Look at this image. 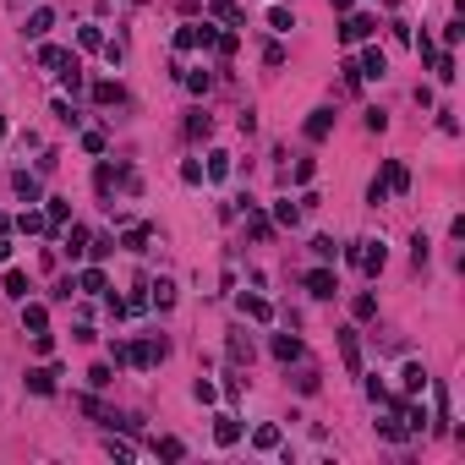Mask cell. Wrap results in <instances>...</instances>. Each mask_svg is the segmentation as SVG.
Listing matches in <instances>:
<instances>
[{
	"instance_id": "cell-1",
	"label": "cell",
	"mask_w": 465,
	"mask_h": 465,
	"mask_svg": "<svg viewBox=\"0 0 465 465\" xmlns=\"http://www.w3.org/2000/svg\"><path fill=\"white\" fill-rule=\"evenodd\" d=\"M351 263H356V269H367V274H383V263H389V247H383V241H356V247H351Z\"/></svg>"
},
{
	"instance_id": "cell-2",
	"label": "cell",
	"mask_w": 465,
	"mask_h": 465,
	"mask_svg": "<svg viewBox=\"0 0 465 465\" xmlns=\"http://www.w3.org/2000/svg\"><path fill=\"white\" fill-rule=\"evenodd\" d=\"M372 33H378V17H372V11H351L345 28H339V39H345V44H361V39H372Z\"/></svg>"
},
{
	"instance_id": "cell-3",
	"label": "cell",
	"mask_w": 465,
	"mask_h": 465,
	"mask_svg": "<svg viewBox=\"0 0 465 465\" xmlns=\"http://www.w3.org/2000/svg\"><path fill=\"white\" fill-rule=\"evenodd\" d=\"M307 290H312V296H317V301H329V296H334V290H339V279H334V269H329V263H317L312 274H307Z\"/></svg>"
},
{
	"instance_id": "cell-4",
	"label": "cell",
	"mask_w": 465,
	"mask_h": 465,
	"mask_svg": "<svg viewBox=\"0 0 465 465\" xmlns=\"http://www.w3.org/2000/svg\"><path fill=\"white\" fill-rule=\"evenodd\" d=\"M339 356H345V372H361V345H356V329H339Z\"/></svg>"
},
{
	"instance_id": "cell-5",
	"label": "cell",
	"mask_w": 465,
	"mask_h": 465,
	"mask_svg": "<svg viewBox=\"0 0 465 465\" xmlns=\"http://www.w3.org/2000/svg\"><path fill=\"white\" fill-rule=\"evenodd\" d=\"M383 187H389V192H400V197H405V192H411V170H405L400 159H389V165H383Z\"/></svg>"
},
{
	"instance_id": "cell-6",
	"label": "cell",
	"mask_w": 465,
	"mask_h": 465,
	"mask_svg": "<svg viewBox=\"0 0 465 465\" xmlns=\"http://www.w3.org/2000/svg\"><path fill=\"white\" fill-rule=\"evenodd\" d=\"M55 378H61V367H33V372H28V389H33V394H55Z\"/></svg>"
},
{
	"instance_id": "cell-7",
	"label": "cell",
	"mask_w": 465,
	"mask_h": 465,
	"mask_svg": "<svg viewBox=\"0 0 465 465\" xmlns=\"http://www.w3.org/2000/svg\"><path fill=\"white\" fill-rule=\"evenodd\" d=\"M208 11H213V17H219V22H225V28H247V11H241L235 0H213Z\"/></svg>"
},
{
	"instance_id": "cell-8",
	"label": "cell",
	"mask_w": 465,
	"mask_h": 465,
	"mask_svg": "<svg viewBox=\"0 0 465 465\" xmlns=\"http://www.w3.org/2000/svg\"><path fill=\"white\" fill-rule=\"evenodd\" d=\"M329 131H334V110H312V115H307V137H312V143H323Z\"/></svg>"
},
{
	"instance_id": "cell-9",
	"label": "cell",
	"mask_w": 465,
	"mask_h": 465,
	"mask_svg": "<svg viewBox=\"0 0 465 465\" xmlns=\"http://www.w3.org/2000/svg\"><path fill=\"white\" fill-rule=\"evenodd\" d=\"M383 71H389V61H383V49H367V55H361V66H356V77H367V83H378Z\"/></svg>"
},
{
	"instance_id": "cell-10",
	"label": "cell",
	"mask_w": 465,
	"mask_h": 465,
	"mask_svg": "<svg viewBox=\"0 0 465 465\" xmlns=\"http://www.w3.org/2000/svg\"><path fill=\"white\" fill-rule=\"evenodd\" d=\"M213 438H219V449L241 444V422H235V416H213Z\"/></svg>"
},
{
	"instance_id": "cell-11",
	"label": "cell",
	"mask_w": 465,
	"mask_h": 465,
	"mask_svg": "<svg viewBox=\"0 0 465 465\" xmlns=\"http://www.w3.org/2000/svg\"><path fill=\"white\" fill-rule=\"evenodd\" d=\"M400 383H405V394H422V389H427V367H422V361H405Z\"/></svg>"
},
{
	"instance_id": "cell-12",
	"label": "cell",
	"mask_w": 465,
	"mask_h": 465,
	"mask_svg": "<svg viewBox=\"0 0 465 465\" xmlns=\"http://www.w3.org/2000/svg\"><path fill=\"white\" fill-rule=\"evenodd\" d=\"M22 323H28L33 334H44V329H49V307H44V301H28V307H22Z\"/></svg>"
},
{
	"instance_id": "cell-13",
	"label": "cell",
	"mask_w": 465,
	"mask_h": 465,
	"mask_svg": "<svg viewBox=\"0 0 465 465\" xmlns=\"http://www.w3.org/2000/svg\"><path fill=\"white\" fill-rule=\"evenodd\" d=\"M77 290H83V296H99V290H110L105 269H83V274H77Z\"/></svg>"
},
{
	"instance_id": "cell-14",
	"label": "cell",
	"mask_w": 465,
	"mask_h": 465,
	"mask_svg": "<svg viewBox=\"0 0 465 465\" xmlns=\"http://www.w3.org/2000/svg\"><path fill=\"white\" fill-rule=\"evenodd\" d=\"M11 187H17V197H22V203H39V175L17 170V175H11Z\"/></svg>"
},
{
	"instance_id": "cell-15",
	"label": "cell",
	"mask_w": 465,
	"mask_h": 465,
	"mask_svg": "<svg viewBox=\"0 0 465 465\" xmlns=\"http://www.w3.org/2000/svg\"><path fill=\"white\" fill-rule=\"evenodd\" d=\"M49 28H55V11H49V6H39V11L28 17V39H44Z\"/></svg>"
},
{
	"instance_id": "cell-16",
	"label": "cell",
	"mask_w": 465,
	"mask_h": 465,
	"mask_svg": "<svg viewBox=\"0 0 465 465\" xmlns=\"http://www.w3.org/2000/svg\"><path fill=\"white\" fill-rule=\"evenodd\" d=\"M241 312L252 317V323H269V317H274V307H269L263 296H241Z\"/></svg>"
},
{
	"instance_id": "cell-17",
	"label": "cell",
	"mask_w": 465,
	"mask_h": 465,
	"mask_svg": "<svg viewBox=\"0 0 465 465\" xmlns=\"http://www.w3.org/2000/svg\"><path fill=\"white\" fill-rule=\"evenodd\" d=\"M274 356L279 361H301V339L296 334H274Z\"/></svg>"
},
{
	"instance_id": "cell-18",
	"label": "cell",
	"mask_w": 465,
	"mask_h": 465,
	"mask_svg": "<svg viewBox=\"0 0 465 465\" xmlns=\"http://www.w3.org/2000/svg\"><path fill=\"white\" fill-rule=\"evenodd\" d=\"M269 28H274V33H290V28H296V11H290V6H269Z\"/></svg>"
},
{
	"instance_id": "cell-19",
	"label": "cell",
	"mask_w": 465,
	"mask_h": 465,
	"mask_svg": "<svg viewBox=\"0 0 465 465\" xmlns=\"http://www.w3.org/2000/svg\"><path fill=\"white\" fill-rule=\"evenodd\" d=\"M274 219L285 225V230H296V225H301V208L290 203V197H279V203H274Z\"/></svg>"
},
{
	"instance_id": "cell-20",
	"label": "cell",
	"mask_w": 465,
	"mask_h": 465,
	"mask_svg": "<svg viewBox=\"0 0 465 465\" xmlns=\"http://www.w3.org/2000/svg\"><path fill=\"white\" fill-rule=\"evenodd\" d=\"M61 252L71 257V263H77V257L88 252V230H83V225H71V235H66V247H61Z\"/></svg>"
},
{
	"instance_id": "cell-21",
	"label": "cell",
	"mask_w": 465,
	"mask_h": 465,
	"mask_svg": "<svg viewBox=\"0 0 465 465\" xmlns=\"http://www.w3.org/2000/svg\"><path fill=\"white\" fill-rule=\"evenodd\" d=\"M17 230H22V235H39V230H49V219H44V213H33V208H22V213H17Z\"/></svg>"
},
{
	"instance_id": "cell-22",
	"label": "cell",
	"mask_w": 465,
	"mask_h": 465,
	"mask_svg": "<svg viewBox=\"0 0 465 465\" xmlns=\"http://www.w3.org/2000/svg\"><path fill=\"white\" fill-rule=\"evenodd\" d=\"M148 290H153V307H159V312H170V307H175V285H170V279H159V285H148Z\"/></svg>"
},
{
	"instance_id": "cell-23",
	"label": "cell",
	"mask_w": 465,
	"mask_h": 465,
	"mask_svg": "<svg viewBox=\"0 0 465 465\" xmlns=\"http://www.w3.org/2000/svg\"><path fill=\"white\" fill-rule=\"evenodd\" d=\"M126 93H121V83H93V105H121Z\"/></svg>"
},
{
	"instance_id": "cell-24",
	"label": "cell",
	"mask_w": 465,
	"mask_h": 465,
	"mask_svg": "<svg viewBox=\"0 0 465 465\" xmlns=\"http://www.w3.org/2000/svg\"><path fill=\"white\" fill-rule=\"evenodd\" d=\"M44 203H49V213H44V219H49V230L71 219V203H66V197H44Z\"/></svg>"
},
{
	"instance_id": "cell-25",
	"label": "cell",
	"mask_w": 465,
	"mask_h": 465,
	"mask_svg": "<svg viewBox=\"0 0 465 465\" xmlns=\"http://www.w3.org/2000/svg\"><path fill=\"white\" fill-rule=\"evenodd\" d=\"M312 257H317V263H334V257H339L334 235H312Z\"/></svg>"
},
{
	"instance_id": "cell-26",
	"label": "cell",
	"mask_w": 465,
	"mask_h": 465,
	"mask_svg": "<svg viewBox=\"0 0 465 465\" xmlns=\"http://www.w3.org/2000/svg\"><path fill=\"white\" fill-rule=\"evenodd\" d=\"M6 296H11V301H28V274H22V269L6 274Z\"/></svg>"
},
{
	"instance_id": "cell-27",
	"label": "cell",
	"mask_w": 465,
	"mask_h": 465,
	"mask_svg": "<svg viewBox=\"0 0 465 465\" xmlns=\"http://www.w3.org/2000/svg\"><path fill=\"white\" fill-rule=\"evenodd\" d=\"M153 454H165V460H181V454H187V444H181V438H153Z\"/></svg>"
},
{
	"instance_id": "cell-28",
	"label": "cell",
	"mask_w": 465,
	"mask_h": 465,
	"mask_svg": "<svg viewBox=\"0 0 465 465\" xmlns=\"http://www.w3.org/2000/svg\"><path fill=\"white\" fill-rule=\"evenodd\" d=\"M252 444H257V449H279V427H274V422H263V427L252 432Z\"/></svg>"
},
{
	"instance_id": "cell-29",
	"label": "cell",
	"mask_w": 465,
	"mask_h": 465,
	"mask_svg": "<svg viewBox=\"0 0 465 465\" xmlns=\"http://www.w3.org/2000/svg\"><path fill=\"white\" fill-rule=\"evenodd\" d=\"M230 175V153H208V181H225Z\"/></svg>"
},
{
	"instance_id": "cell-30",
	"label": "cell",
	"mask_w": 465,
	"mask_h": 465,
	"mask_svg": "<svg viewBox=\"0 0 465 465\" xmlns=\"http://www.w3.org/2000/svg\"><path fill=\"white\" fill-rule=\"evenodd\" d=\"M427 427V411L422 405H405V432H422Z\"/></svg>"
},
{
	"instance_id": "cell-31",
	"label": "cell",
	"mask_w": 465,
	"mask_h": 465,
	"mask_svg": "<svg viewBox=\"0 0 465 465\" xmlns=\"http://www.w3.org/2000/svg\"><path fill=\"white\" fill-rule=\"evenodd\" d=\"M121 247H126V252H143V247H148V230H143V225L126 230V235H121Z\"/></svg>"
},
{
	"instance_id": "cell-32",
	"label": "cell",
	"mask_w": 465,
	"mask_h": 465,
	"mask_svg": "<svg viewBox=\"0 0 465 465\" xmlns=\"http://www.w3.org/2000/svg\"><path fill=\"white\" fill-rule=\"evenodd\" d=\"M39 61H44V66H55V71H61V66L71 61V55H66V49H55V44H44V49H39Z\"/></svg>"
},
{
	"instance_id": "cell-33",
	"label": "cell",
	"mask_w": 465,
	"mask_h": 465,
	"mask_svg": "<svg viewBox=\"0 0 465 465\" xmlns=\"http://www.w3.org/2000/svg\"><path fill=\"white\" fill-rule=\"evenodd\" d=\"M88 383H93V389H110V383H115V372L99 361V367H88Z\"/></svg>"
},
{
	"instance_id": "cell-34",
	"label": "cell",
	"mask_w": 465,
	"mask_h": 465,
	"mask_svg": "<svg viewBox=\"0 0 465 465\" xmlns=\"http://www.w3.org/2000/svg\"><path fill=\"white\" fill-rule=\"evenodd\" d=\"M378 432H383V438H394V444H400V438H405V422H394V416H383V422H378Z\"/></svg>"
},
{
	"instance_id": "cell-35",
	"label": "cell",
	"mask_w": 465,
	"mask_h": 465,
	"mask_svg": "<svg viewBox=\"0 0 465 465\" xmlns=\"http://www.w3.org/2000/svg\"><path fill=\"white\" fill-rule=\"evenodd\" d=\"M356 317H378V296H356V307H351Z\"/></svg>"
},
{
	"instance_id": "cell-36",
	"label": "cell",
	"mask_w": 465,
	"mask_h": 465,
	"mask_svg": "<svg viewBox=\"0 0 465 465\" xmlns=\"http://www.w3.org/2000/svg\"><path fill=\"white\" fill-rule=\"evenodd\" d=\"M88 252H93V257H110V252H115V241H110V235H93V241H88Z\"/></svg>"
},
{
	"instance_id": "cell-37",
	"label": "cell",
	"mask_w": 465,
	"mask_h": 465,
	"mask_svg": "<svg viewBox=\"0 0 465 465\" xmlns=\"http://www.w3.org/2000/svg\"><path fill=\"white\" fill-rule=\"evenodd\" d=\"M230 356H235V361H252V339L235 334V339H230Z\"/></svg>"
},
{
	"instance_id": "cell-38",
	"label": "cell",
	"mask_w": 465,
	"mask_h": 465,
	"mask_svg": "<svg viewBox=\"0 0 465 465\" xmlns=\"http://www.w3.org/2000/svg\"><path fill=\"white\" fill-rule=\"evenodd\" d=\"M187 131H192V137H208V131H213V121H208V115H192V121H187Z\"/></svg>"
},
{
	"instance_id": "cell-39",
	"label": "cell",
	"mask_w": 465,
	"mask_h": 465,
	"mask_svg": "<svg viewBox=\"0 0 465 465\" xmlns=\"http://www.w3.org/2000/svg\"><path fill=\"white\" fill-rule=\"evenodd\" d=\"M77 44H83V49H99V44H105V33H99V28H83V33H77Z\"/></svg>"
},
{
	"instance_id": "cell-40",
	"label": "cell",
	"mask_w": 465,
	"mask_h": 465,
	"mask_svg": "<svg viewBox=\"0 0 465 465\" xmlns=\"http://www.w3.org/2000/svg\"><path fill=\"white\" fill-rule=\"evenodd\" d=\"M181 181H187V187H197V181H203V165H197V159H187V165H181Z\"/></svg>"
},
{
	"instance_id": "cell-41",
	"label": "cell",
	"mask_w": 465,
	"mask_h": 465,
	"mask_svg": "<svg viewBox=\"0 0 465 465\" xmlns=\"http://www.w3.org/2000/svg\"><path fill=\"white\" fill-rule=\"evenodd\" d=\"M208 83H213L208 71H192V77H187V88H192V93H208Z\"/></svg>"
},
{
	"instance_id": "cell-42",
	"label": "cell",
	"mask_w": 465,
	"mask_h": 465,
	"mask_svg": "<svg viewBox=\"0 0 465 465\" xmlns=\"http://www.w3.org/2000/svg\"><path fill=\"white\" fill-rule=\"evenodd\" d=\"M192 394H197L203 405H213V400H219V389H213V383H203V378H197V389H192Z\"/></svg>"
},
{
	"instance_id": "cell-43",
	"label": "cell",
	"mask_w": 465,
	"mask_h": 465,
	"mask_svg": "<svg viewBox=\"0 0 465 465\" xmlns=\"http://www.w3.org/2000/svg\"><path fill=\"white\" fill-rule=\"evenodd\" d=\"M312 170H317L312 159H296V187H307V181H312Z\"/></svg>"
},
{
	"instance_id": "cell-44",
	"label": "cell",
	"mask_w": 465,
	"mask_h": 465,
	"mask_svg": "<svg viewBox=\"0 0 465 465\" xmlns=\"http://www.w3.org/2000/svg\"><path fill=\"white\" fill-rule=\"evenodd\" d=\"M0 263H11V241H6V230H0Z\"/></svg>"
},
{
	"instance_id": "cell-45",
	"label": "cell",
	"mask_w": 465,
	"mask_h": 465,
	"mask_svg": "<svg viewBox=\"0 0 465 465\" xmlns=\"http://www.w3.org/2000/svg\"><path fill=\"white\" fill-rule=\"evenodd\" d=\"M0 137H6V121H0Z\"/></svg>"
}]
</instances>
